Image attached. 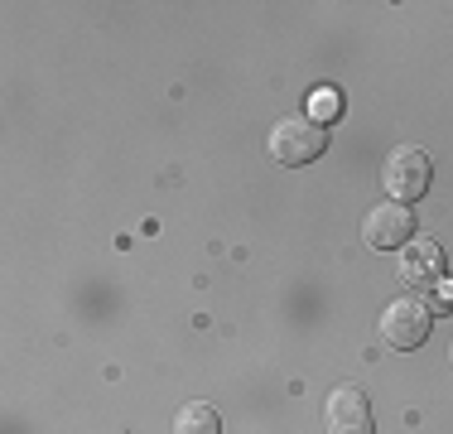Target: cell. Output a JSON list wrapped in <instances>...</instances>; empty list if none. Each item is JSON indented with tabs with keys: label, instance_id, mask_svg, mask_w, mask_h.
Instances as JSON below:
<instances>
[{
	"label": "cell",
	"instance_id": "cell-1",
	"mask_svg": "<svg viewBox=\"0 0 453 434\" xmlns=\"http://www.w3.org/2000/svg\"><path fill=\"white\" fill-rule=\"evenodd\" d=\"M323 150H328V126H319L314 116H285L271 130V159L285 169L314 165Z\"/></svg>",
	"mask_w": 453,
	"mask_h": 434
},
{
	"label": "cell",
	"instance_id": "cell-2",
	"mask_svg": "<svg viewBox=\"0 0 453 434\" xmlns=\"http://www.w3.org/2000/svg\"><path fill=\"white\" fill-rule=\"evenodd\" d=\"M429 329H434V309L419 295L391 299L381 314V338H386V347H395V353H415V347L429 338Z\"/></svg>",
	"mask_w": 453,
	"mask_h": 434
},
{
	"label": "cell",
	"instance_id": "cell-3",
	"mask_svg": "<svg viewBox=\"0 0 453 434\" xmlns=\"http://www.w3.org/2000/svg\"><path fill=\"white\" fill-rule=\"evenodd\" d=\"M381 179H386V193H391L395 203H419L429 193V179H434V165H429V155L425 150H415V145H401V150H391V159H386V169H381Z\"/></svg>",
	"mask_w": 453,
	"mask_h": 434
},
{
	"label": "cell",
	"instance_id": "cell-4",
	"mask_svg": "<svg viewBox=\"0 0 453 434\" xmlns=\"http://www.w3.org/2000/svg\"><path fill=\"white\" fill-rule=\"evenodd\" d=\"M410 236H415V213H410L405 203H395V198L376 203V208L366 213V222H362V242L376 246V252L410 246Z\"/></svg>",
	"mask_w": 453,
	"mask_h": 434
},
{
	"label": "cell",
	"instance_id": "cell-5",
	"mask_svg": "<svg viewBox=\"0 0 453 434\" xmlns=\"http://www.w3.org/2000/svg\"><path fill=\"white\" fill-rule=\"evenodd\" d=\"M323 425H328V434H372L376 430L372 400L357 386H333L328 406H323Z\"/></svg>",
	"mask_w": 453,
	"mask_h": 434
},
{
	"label": "cell",
	"instance_id": "cell-6",
	"mask_svg": "<svg viewBox=\"0 0 453 434\" xmlns=\"http://www.w3.org/2000/svg\"><path fill=\"white\" fill-rule=\"evenodd\" d=\"M401 280L410 290H434L439 280H444V252H439V242L415 236L401 252Z\"/></svg>",
	"mask_w": 453,
	"mask_h": 434
},
{
	"label": "cell",
	"instance_id": "cell-7",
	"mask_svg": "<svg viewBox=\"0 0 453 434\" xmlns=\"http://www.w3.org/2000/svg\"><path fill=\"white\" fill-rule=\"evenodd\" d=\"M174 434H222V415L208 400H188L174 415Z\"/></svg>",
	"mask_w": 453,
	"mask_h": 434
},
{
	"label": "cell",
	"instance_id": "cell-8",
	"mask_svg": "<svg viewBox=\"0 0 453 434\" xmlns=\"http://www.w3.org/2000/svg\"><path fill=\"white\" fill-rule=\"evenodd\" d=\"M338 112H342V97H338V87H319V92L309 97V116H314L319 126L338 121Z\"/></svg>",
	"mask_w": 453,
	"mask_h": 434
},
{
	"label": "cell",
	"instance_id": "cell-9",
	"mask_svg": "<svg viewBox=\"0 0 453 434\" xmlns=\"http://www.w3.org/2000/svg\"><path fill=\"white\" fill-rule=\"evenodd\" d=\"M429 309H453V280H439L434 285V304Z\"/></svg>",
	"mask_w": 453,
	"mask_h": 434
},
{
	"label": "cell",
	"instance_id": "cell-10",
	"mask_svg": "<svg viewBox=\"0 0 453 434\" xmlns=\"http://www.w3.org/2000/svg\"><path fill=\"white\" fill-rule=\"evenodd\" d=\"M449 357H453V347H449Z\"/></svg>",
	"mask_w": 453,
	"mask_h": 434
}]
</instances>
